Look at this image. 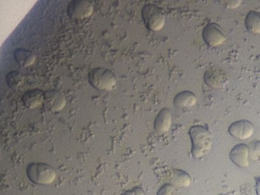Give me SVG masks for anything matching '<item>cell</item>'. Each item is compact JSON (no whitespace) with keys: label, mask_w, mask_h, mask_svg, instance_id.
Returning <instances> with one entry per match:
<instances>
[{"label":"cell","mask_w":260,"mask_h":195,"mask_svg":"<svg viewBox=\"0 0 260 195\" xmlns=\"http://www.w3.org/2000/svg\"><path fill=\"white\" fill-rule=\"evenodd\" d=\"M192 140V153L196 159L205 157L212 146V136L208 128L203 126H194L190 130Z\"/></svg>","instance_id":"obj_1"},{"label":"cell","mask_w":260,"mask_h":195,"mask_svg":"<svg viewBox=\"0 0 260 195\" xmlns=\"http://www.w3.org/2000/svg\"><path fill=\"white\" fill-rule=\"evenodd\" d=\"M27 175L32 182L40 185H49L57 178L55 170L49 165L42 163H33L28 165Z\"/></svg>","instance_id":"obj_2"},{"label":"cell","mask_w":260,"mask_h":195,"mask_svg":"<svg viewBox=\"0 0 260 195\" xmlns=\"http://www.w3.org/2000/svg\"><path fill=\"white\" fill-rule=\"evenodd\" d=\"M88 80L93 87L102 91L112 90L117 81L114 72L105 68H96L90 71Z\"/></svg>","instance_id":"obj_3"},{"label":"cell","mask_w":260,"mask_h":195,"mask_svg":"<svg viewBox=\"0 0 260 195\" xmlns=\"http://www.w3.org/2000/svg\"><path fill=\"white\" fill-rule=\"evenodd\" d=\"M141 14L145 25L151 31H158L164 27V14L157 6L146 4L143 7Z\"/></svg>","instance_id":"obj_4"},{"label":"cell","mask_w":260,"mask_h":195,"mask_svg":"<svg viewBox=\"0 0 260 195\" xmlns=\"http://www.w3.org/2000/svg\"><path fill=\"white\" fill-rule=\"evenodd\" d=\"M66 12L72 19H85L92 16L94 7L89 1L73 0L68 4Z\"/></svg>","instance_id":"obj_5"},{"label":"cell","mask_w":260,"mask_h":195,"mask_svg":"<svg viewBox=\"0 0 260 195\" xmlns=\"http://www.w3.org/2000/svg\"><path fill=\"white\" fill-rule=\"evenodd\" d=\"M203 38L208 46L216 48L226 42V36L221 28L214 23H210L203 31Z\"/></svg>","instance_id":"obj_6"},{"label":"cell","mask_w":260,"mask_h":195,"mask_svg":"<svg viewBox=\"0 0 260 195\" xmlns=\"http://www.w3.org/2000/svg\"><path fill=\"white\" fill-rule=\"evenodd\" d=\"M228 131L233 137L237 140H248L253 135L254 126L249 121H238L231 124Z\"/></svg>","instance_id":"obj_7"},{"label":"cell","mask_w":260,"mask_h":195,"mask_svg":"<svg viewBox=\"0 0 260 195\" xmlns=\"http://www.w3.org/2000/svg\"><path fill=\"white\" fill-rule=\"evenodd\" d=\"M66 97L57 90L48 91L45 94V107L52 112H58L64 108L66 105Z\"/></svg>","instance_id":"obj_8"},{"label":"cell","mask_w":260,"mask_h":195,"mask_svg":"<svg viewBox=\"0 0 260 195\" xmlns=\"http://www.w3.org/2000/svg\"><path fill=\"white\" fill-rule=\"evenodd\" d=\"M205 83L213 89H222L226 86L228 78L222 69L211 67L206 71L204 75Z\"/></svg>","instance_id":"obj_9"},{"label":"cell","mask_w":260,"mask_h":195,"mask_svg":"<svg viewBox=\"0 0 260 195\" xmlns=\"http://www.w3.org/2000/svg\"><path fill=\"white\" fill-rule=\"evenodd\" d=\"M230 158L239 167H248L249 165V146L243 143L234 146L230 152Z\"/></svg>","instance_id":"obj_10"},{"label":"cell","mask_w":260,"mask_h":195,"mask_svg":"<svg viewBox=\"0 0 260 195\" xmlns=\"http://www.w3.org/2000/svg\"><path fill=\"white\" fill-rule=\"evenodd\" d=\"M45 94L40 89L28 90L22 95V102L28 109L39 108L45 102Z\"/></svg>","instance_id":"obj_11"},{"label":"cell","mask_w":260,"mask_h":195,"mask_svg":"<svg viewBox=\"0 0 260 195\" xmlns=\"http://www.w3.org/2000/svg\"><path fill=\"white\" fill-rule=\"evenodd\" d=\"M172 125V114L168 108H163L154 121V128L160 134L167 132Z\"/></svg>","instance_id":"obj_12"},{"label":"cell","mask_w":260,"mask_h":195,"mask_svg":"<svg viewBox=\"0 0 260 195\" xmlns=\"http://www.w3.org/2000/svg\"><path fill=\"white\" fill-rule=\"evenodd\" d=\"M173 102L179 108H191L197 103V97L190 91H184L176 95Z\"/></svg>","instance_id":"obj_13"},{"label":"cell","mask_w":260,"mask_h":195,"mask_svg":"<svg viewBox=\"0 0 260 195\" xmlns=\"http://www.w3.org/2000/svg\"><path fill=\"white\" fill-rule=\"evenodd\" d=\"M15 60L22 67L32 66L36 60V56L32 51L24 48H18L14 53Z\"/></svg>","instance_id":"obj_14"},{"label":"cell","mask_w":260,"mask_h":195,"mask_svg":"<svg viewBox=\"0 0 260 195\" xmlns=\"http://www.w3.org/2000/svg\"><path fill=\"white\" fill-rule=\"evenodd\" d=\"M245 25L249 32L260 34V13L256 11L249 12L246 16Z\"/></svg>","instance_id":"obj_15"},{"label":"cell","mask_w":260,"mask_h":195,"mask_svg":"<svg viewBox=\"0 0 260 195\" xmlns=\"http://www.w3.org/2000/svg\"><path fill=\"white\" fill-rule=\"evenodd\" d=\"M172 181L177 187H187L191 184L192 179L185 171L174 169L172 171Z\"/></svg>","instance_id":"obj_16"},{"label":"cell","mask_w":260,"mask_h":195,"mask_svg":"<svg viewBox=\"0 0 260 195\" xmlns=\"http://www.w3.org/2000/svg\"><path fill=\"white\" fill-rule=\"evenodd\" d=\"M6 80L9 87L13 89H18L23 84L25 78L19 71L13 70L7 74Z\"/></svg>","instance_id":"obj_17"},{"label":"cell","mask_w":260,"mask_h":195,"mask_svg":"<svg viewBox=\"0 0 260 195\" xmlns=\"http://www.w3.org/2000/svg\"><path fill=\"white\" fill-rule=\"evenodd\" d=\"M249 159L254 161L260 162V141L251 143L249 146Z\"/></svg>","instance_id":"obj_18"},{"label":"cell","mask_w":260,"mask_h":195,"mask_svg":"<svg viewBox=\"0 0 260 195\" xmlns=\"http://www.w3.org/2000/svg\"><path fill=\"white\" fill-rule=\"evenodd\" d=\"M174 186L171 184H166L160 187L157 195H174Z\"/></svg>","instance_id":"obj_19"},{"label":"cell","mask_w":260,"mask_h":195,"mask_svg":"<svg viewBox=\"0 0 260 195\" xmlns=\"http://www.w3.org/2000/svg\"><path fill=\"white\" fill-rule=\"evenodd\" d=\"M122 195H146V193L140 187H135L133 190L125 192Z\"/></svg>","instance_id":"obj_20"},{"label":"cell","mask_w":260,"mask_h":195,"mask_svg":"<svg viewBox=\"0 0 260 195\" xmlns=\"http://www.w3.org/2000/svg\"><path fill=\"white\" fill-rule=\"evenodd\" d=\"M241 4V1H227V2L224 3L226 7L229 9L237 8Z\"/></svg>","instance_id":"obj_21"},{"label":"cell","mask_w":260,"mask_h":195,"mask_svg":"<svg viewBox=\"0 0 260 195\" xmlns=\"http://www.w3.org/2000/svg\"><path fill=\"white\" fill-rule=\"evenodd\" d=\"M255 191L257 195H260V177L256 179V184H255Z\"/></svg>","instance_id":"obj_22"}]
</instances>
